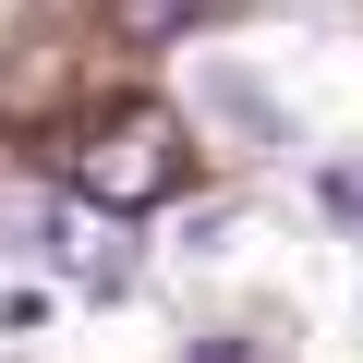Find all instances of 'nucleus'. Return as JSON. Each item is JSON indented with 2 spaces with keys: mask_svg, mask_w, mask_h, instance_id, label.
<instances>
[{
  "mask_svg": "<svg viewBox=\"0 0 363 363\" xmlns=\"http://www.w3.org/2000/svg\"><path fill=\"white\" fill-rule=\"evenodd\" d=\"M194 13H206V0H109V25H121V37H182Z\"/></svg>",
  "mask_w": 363,
  "mask_h": 363,
  "instance_id": "nucleus-2",
  "label": "nucleus"
},
{
  "mask_svg": "<svg viewBox=\"0 0 363 363\" xmlns=\"http://www.w3.org/2000/svg\"><path fill=\"white\" fill-rule=\"evenodd\" d=\"M182 169H194V145H182L169 109H109V121L73 145V194L109 206V218H145V206L182 194Z\"/></svg>",
  "mask_w": 363,
  "mask_h": 363,
  "instance_id": "nucleus-1",
  "label": "nucleus"
},
{
  "mask_svg": "<svg viewBox=\"0 0 363 363\" xmlns=\"http://www.w3.org/2000/svg\"><path fill=\"white\" fill-rule=\"evenodd\" d=\"M182 363H267V351H255V339H194Z\"/></svg>",
  "mask_w": 363,
  "mask_h": 363,
  "instance_id": "nucleus-3",
  "label": "nucleus"
}]
</instances>
